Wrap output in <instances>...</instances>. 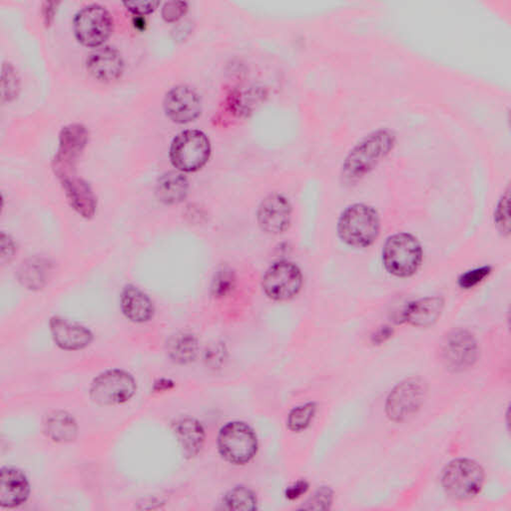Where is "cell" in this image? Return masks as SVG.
<instances>
[{
	"label": "cell",
	"mask_w": 511,
	"mask_h": 511,
	"mask_svg": "<svg viewBox=\"0 0 511 511\" xmlns=\"http://www.w3.org/2000/svg\"><path fill=\"white\" fill-rule=\"evenodd\" d=\"M396 144L397 134L388 127H381L364 136L343 162L340 168L343 183L353 186L361 182L394 151Z\"/></svg>",
	"instance_id": "1"
},
{
	"label": "cell",
	"mask_w": 511,
	"mask_h": 511,
	"mask_svg": "<svg viewBox=\"0 0 511 511\" xmlns=\"http://www.w3.org/2000/svg\"><path fill=\"white\" fill-rule=\"evenodd\" d=\"M381 221L379 212L364 203L348 206L338 219L340 242L354 249L370 248L379 239Z\"/></svg>",
	"instance_id": "2"
},
{
	"label": "cell",
	"mask_w": 511,
	"mask_h": 511,
	"mask_svg": "<svg viewBox=\"0 0 511 511\" xmlns=\"http://www.w3.org/2000/svg\"><path fill=\"white\" fill-rule=\"evenodd\" d=\"M381 260L389 274L402 279L411 278L422 267L423 246L419 239L410 233L390 235L383 244Z\"/></svg>",
	"instance_id": "3"
},
{
	"label": "cell",
	"mask_w": 511,
	"mask_h": 511,
	"mask_svg": "<svg viewBox=\"0 0 511 511\" xmlns=\"http://www.w3.org/2000/svg\"><path fill=\"white\" fill-rule=\"evenodd\" d=\"M212 155L208 136L200 130L178 133L170 145L169 159L179 172L195 173L205 167Z\"/></svg>",
	"instance_id": "4"
},
{
	"label": "cell",
	"mask_w": 511,
	"mask_h": 511,
	"mask_svg": "<svg viewBox=\"0 0 511 511\" xmlns=\"http://www.w3.org/2000/svg\"><path fill=\"white\" fill-rule=\"evenodd\" d=\"M483 483V468L470 458L455 459L442 473V489L449 498L457 500H468L479 496Z\"/></svg>",
	"instance_id": "5"
},
{
	"label": "cell",
	"mask_w": 511,
	"mask_h": 511,
	"mask_svg": "<svg viewBox=\"0 0 511 511\" xmlns=\"http://www.w3.org/2000/svg\"><path fill=\"white\" fill-rule=\"evenodd\" d=\"M304 275L296 263L289 260L272 262L261 279L263 293L271 301L289 302L300 294Z\"/></svg>",
	"instance_id": "6"
},
{
	"label": "cell",
	"mask_w": 511,
	"mask_h": 511,
	"mask_svg": "<svg viewBox=\"0 0 511 511\" xmlns=\"http://www.w3.org/2000/svg\"><path fill=\"white\" fill-rule=\"evenodd\" d=\"M218 449L228 463L244 465L257 455V436L250 425L243 422L228 423L219 431Z\"/></svg>",
	"instance_id": "7"
},
{
	"label": "cell",
	"mask_w": 511,
	"mask_h": 511,
	"mask_svg": "<svg viewBox=\"0 0 511 511\" xmlns=\"http://www.w3.org/2000/svg\"><path fill=\"white\" fill-rule=\"evenodd\" d=\"M440 356L447 370L463 373L478 362L480 347L471 331L463 328L451 330L442 339Z\"/></svg>",
	"instance_id": "8"
},
{
	"label": "cell",
	"mask_w": 511,
	"mask_h": 511,
	"mask_svg": "<svg viewBox=\"0 0 511 511\" xmlns=\"http://www.w3.org/2000/svg\"><path fill=\"white\" fill-rule=\"evenodd\" d=\"M113 17L105 7L90 4L76 13L73 31L76 39L83 46H104L113 32Z\"/></svg>",
	"instance_id": "9"
},
{
	"label": "cell",
	"mask_w": 511,
	"mask_h": 511,
	"mask_svg": "<svg viewBox=\"0 0 511 511\" xmlns=\"http://www.w3.org/2000/svg\"><path fill=\"white\" fill-rule=\"evenodd\" d=\"M428 395V385L421 378H408L398 383L386 403V414L391 422L410 421L421 410Z\"/></svg>",
	"instance_id": "10"
},
{
	"label": "cell",
	"mask_w": 511,
	"mask_h": 511,
	"mask_svg": "<svg viewBox=\"0 0 511 511\" xmlns=\"http://www.w3.org/2000/svg\"><path fill=\"white\" fill-rule=\"evenodd\" d=\"M138 385L132 374L123 370H108L98 374L90 387L93 403L104 406L123 405L134 397Z\"/></svg>",
	"instance_id": "11"
},
{
	"label": "cell",
	"mask_w": 511,
	"mask_h": 511,
	"mask_svg": "<svg viewBox=\"0 0 511 511\" xmlns=\"http://www.w3.org/2000/svg\"><path fill=\"white\" fill-rule=\"evenodd\" d=\"M88 128L80 123L66 125L59 133V147L53 161V169L58 179L75 174L78 163L88 143Z\"/></svg>",
	"instance_id": "12"
},
{
	"label": "cell",
	"mask_w": 511,
	"mask_h": 511,
	"mask_svg": "<svg viewBox=\"0 0 511 511\" xmlns=\"http://www.w3.org/2000/svg\"><path fill=\"white\" fill-rule=\"evenodd\" d=\"M293 213L292 203L285 195L271 193L259 203L256 221L264 234L280 236L291 228Z\"/></svg>",
	"instance_id": "13"
},
{
	"label": "cell",
	"mask_w": 511,
	"mask_h": 511,
	"mask_svg": "<svg viewBox=\"0 0 511 511\" xmlns=\"http://www.w3.org/2000/svg\"><path fill=\"white\" fill-rule=\"evenodd\" d=\"M166 116L174 123L188 124L202 113V100L198 92L188 85H177L164 97Z\"/></svg>",
	"instance_id": "14"
},
{
	"label": "cell",
	"mask_w": 511,
	"mask_h": 511,
	"mask_svg": "<svg viewBox=\"0 0 511 511\" xmlns=\"http://www.w3.org/2000/svg\"><path fill=\"white\" fill-rule=\"evenodd\" d=\"M51 337L55 345L64 351H81L90 346L92 331L80 323L54 316L49 321Z\"/></svg>",
	"instance_id": "15"
},
{
	"label": "cell",
	"mask_w": 511,
	"mask_h": 511,
	"mask_svg": "<svg viewBox=\"0 0 511 511\" xmlns=\"http://www.w3.org/2000/svg\"><path fill=\"white\" fill-rule=\"evenodd\" d=\"M87 67L96 80L110 83L121 79L124 61L121 51L113 46H105L96 48L89 54Z\"/></svg>",
	"instance_id": "16"
},
{
	"label": "cell",
	"mask_w": 511,
	"mask_h": 511,
	"mask_svg": "<svg viewBox=\"0 0 511 511\" xmlns=\"http://www.w3.org/2000/svg\"><path fill=\"white\" fill-rule=\"evenodd\" d=\"M59 181L72 209L85 219L95 217L97 200L88 182L75 174L59 179Z\"/></svg>",
	"instance_id": "17"
},
{
	"label": "cell",
	"mask_w": 511,
	"mask_h": 511,
	"mask_svg": "<svg viewBox=\"0 0 511 511\" xmlns=\"http://www.w3.org/2000/svg\"><path fill=\"white\" fill-rule=\"evenodd\" d=\"M30 495V484L28 476L13 466L2 468L0 478V507L14 508L27 501Z\"/></svg>",
	"instance_id": "18"
},
{
	"label": "cell",
	"mask_w": 511,
	"mask_h": 511,
	"mask_svg": "<svg viewBox=\"0 0 511 511\" xmlns=\"http://www.w3.org/2000/svg\"><path fill=\"white\" fill-rule=\"evenodd\" d=\"M444 308V297H425L406 305L402 317L408 325L413 327L430 328L440 320Z\"/></svg>",
	"instance_id": "19"
},
{
	"label": "cell",
	"mask_w": 511,
	"mask_h": 511,
	"mask_svg": "<svg viewBox=\"0 0 511 511\" xmlns=\"http://www.w3.org/2000/svg\"><path fill=\"white\" fill-rule=\"evenodd\" d=\"M121 306L126 319L135 323H148L155 316V306L150 297L134 285L123 288Z\"/></svg>",
	"instance_id": "20"
},
{
	"label": "cell",
	"mask_w": 511,
	"mask_h": 511,
	"mask_svg": "<svg viewBox=\"0 0 511 511\" xmlns=\"http://www.w3.org/2000/svg\"><path fill=\"white\" fill-rule=\"evenodd\" d=\"M173 431L185 457L193 458L201 453L206 433L199 421L189 416L182 417L173 423Z\"/></svg>",
	"instance_id": "21"
},
{
	"label": "cell",
	"mask_w": 511,
	"mask_h": 511,
	"mask_svg": "<svg viewBox=\"0 0 511 511\" xmlns=\"http://www.w3.org/2000/svg\"><path fill=\"white\" fill-rule=\"evenodd\" d=\"M188 179L182 172H168L162 174L156 182V198L166 206H175L184 202L189 194Z\"/></svg>",
	"instance_id": "22"
},
{
	"label": "cell",
	"mask_w": 511,
	"mask_h": 511,
	"mask_svg": "<svg viewBox=\"0 0 511 511\" xmlns=\"http://www.w3.org/2000/svg\"><path fill=\"white\" fill-rule=\"evenodd\" d=\"M46 436L57 444H71L79 436V424L74 417L65 411L48 413L44 420Z\"/></svg>",
	"instance_id": "23"
},
{
	"label": "cell",
	"mask_w": 511,
	"mask_h": 511,
	"mask_svg": "<svg viewBox=\"0 0 511 511\" xmlns=\"http://www.w3.org/2000/svg\"><path fill=\"white\" fill-rule=\"evenodd\" d=\"M51 272L53 265L47 259L31 257L21 264L17 277L25 289L40 291L47 285Z\"/></svg>",
	"instance_id": "24"
},
{
	"label": "cell",
	"mask_w": 511,
	"mask_h": 511,
	"mask_svg": "<svg viewBox=\"0 0 511 511\" xmlns=\"http://www.w3.org/2000/svg\"><path fill=\"white\" fill-rule=\"evenodd\" d=\"M200 350L199 339L191 331H179L169 339L167 354L177 364H189L198 356Z\"/></svg>",
	"instance_id": "25"
},
{
	"label": "cell",
	"mask_w": 511,
	"mask_h": 511,
	"mask_svg": "<svg viewBox=\"0 0 511 511\" xmlns=\"http://www.w3.org/2000/svg\"><path fill=\"white\" fill-rule=\"evenodd\" d=\"M223 501L230 510L254 511L258 506V499L255 493L242 485L230 490Z\"/></svg>",
	"instance_id": "26"
},
{
	"label": "cell",
	"mask_w": 511,
	"mask_h": 511,
	"mask_svg": "<svg viewBox=\"0 0 511 511\" xmlns=\"http://www.w3.org/2000/svg\"><path fill=\"white\" fill-rule=\"evenodd\" d=\"M236 285V272L229 266L221 267L212 279L211 295L216 299H224L234 292Z\"/></svg>",
	"instance_id": "27"
},
{
	"label": "cell",
	"mask_w": 511,
	"mask_h": 511,
	"mask_svg": "<svg viewBox=\"0 0 511 511\" xmlns=\"http://www.w3.org/2000/svg\"><path fill=\"white\" fill-rule=\"evenodd\" d=\"M316 413L317 405L313 402L294 407L288 415V429L295 432H301L308 429Z\"/></svg>",
	"instance_id": "28"
},
{
	"label": "cell",
	"mask_w": 511,
	"mask_h": 511,
	"mask_svg": "<svg viewBox=\"0 0 511 511\" xmlns=\"http://www.w3.org/2000/svg\"><path fill=\"white\" fill-rule=\"evenodd\" d=\"M21 91V78L19 72L11 63H4L2 73L3 102H12L19 96Z\"/></svg>",
	"instance_id": "29"
},
{
	"label": "cell",
	"mask_w": 511,
	"mask_h": 511,
	"mask_svg": "<svg viewBox=\"0 0 511 511\" xmlns=\"http://www.w3.org/2000/svg\"><path fill=\"white\" fill-rule=\"evenodd\" d=\"M493 221L498 231L504 237L510 236V189H507L501 195L495 213H493Z\"/></svg>",
	"instance_id": "30"
},
{
	"label": "cell",
	"mask_w": 511,
	"mask_h": 511,
	"mask_svg": "<svg viewBox=\"0 0 511 511\" xmlns=\"http://www.w3.org/2000/svg\"><path fill=\"white\" fill-rule=\"evenodd\" d=\"M227 356L228 350L226 345L222 342H216L206 348L205 352H204L203 360L207 367L217 370L225 364Z\"/></svg>",
	"instance_id": "31"
},
{
	"label": "cell",
	"mask_w": 511,
	"mask_h": 511,
	"mask_svg": "<svg viewBox=\"0 0 511 511\" xmlns=\"http://www.w3.org/2000/svg\"><path fill=\"white\" fill-rule=\"evenodd\" d=\"M331 502H333V491L327 487H322L306 500L302 508L308 510H327L331 507Z\"/></svg>",
	"instance_id": "32"
},
{
	"label": "cell",
	"mask_w": 511,
	"mask_h": 511,
	"mask_svg": "<svg viewBox=\"0 0 511 511\" xmlns=\"http://www.w3.org/2000/svg\"><path fill=\"white\" fill-rule=\"evenodd\" d=\"M490 266H483L464 272L458 278V286L462 289H472L478 286L491 274Z\"/></svg>",
	"instance_id": "33"
},
{
	"label": "cell",
	"mask_w": 511,
	"mask_h": 511,
	"mask_svg": "<svg viewBox=\"0 0 511 511\" xmlns=\"http://www.w3.org/2000/svg\"><path fill=\"white\" fill-rule=\"evenodd\" d=\"M188 10V4L185 2H168L162 6V19L168 23H174L180 21Z\"/></svg>",
	"instance_id": "34"
},
{
	"label": "cell",
	"mask_w": 511,
	"mask_h": 511,
	"mask_svg": "<svg viewBox=\"0 0 511 511\" xmlns=\"http://www.w3.org/2000/svg\"><path fill=\"white\" fill-rule=\"evenodd\" d=\"M128 12L135 16L143 17L155 13L160 5V2H126L123 3Z\"/></svg>",
	"instance_id": "35"
},
{
	"label": "cell",
	"mask_w": 511,
	"mask_h": 511,
	"mask_svg": "<svg viewBox=\"0 0 511 511\" xmlns=\"http://www.w3.org/2000/svg\"><path fill=\"white\" fill-rule=\"evenodd\" d=\"M309 490V483L306 481L295 482L286 490V498L289 500L300 498Z\"/></svg>",
	"instance_id": "36"
},
{
	"label": "cell",
	"mask_w": 511,
	"mask_h": 511,
	"mask_svg": "<svg viewBox=\"0 0 511 511\" xmlns=\"http://www.w3.org/2000/svg\"><path fill=\"white\" fill-rule=\"evenodd\" d=\"M15 253V245L12 237L2 233V257L3 260H11Z\"/></svg>",
	"instance_id": "37"
},
{
	"label": "cell",
	"mask_w": 511,
	"mask_h": 511,
	"mask_svg": "<svg viewBox=\"0 0 511 511\" xmlns=\"http://www.w3.org/2000/svg\"><path fill=\"white\" fill-rule=\"evenodd\" d=\"M394 330L390 329V327H381L380 330L376 331L372 337V342L374 345H381L382 343L387 342V340L393 336Z\"/></svg>",
	"instance_id": "38"
},
{
	"label": "cell",
	"mask_w": 511,
	"mask_h": 511,
	"mask_svg": "<svg viewBox=\"0 0 511 511\" xmlns=\"http://www.w3.org/2000/svg\"><path fill=\"white\" fill-rule=\"evenodd\" d=\"M56 3H45L42 6V15H44V20L46 27H50L51 23L54 21L55 8L57 7Z\"/></svg>",
	"instance_id": "39"
},
{
	"label": "cell",
	"mask_w": 511,
	"mask_h": 511,
	"mask_svg": "<svg viewBox=\"0 0 511 511\" xmlns=\"http://www.w3.org/2000/svg\"><path fill=\"white\" fill-rule=\"evenodd\" d=\"M174 381L170 379H159L155 382V386H153V390L156 391V393H163V391H167L172 390L174 388Z\"/></svg>",
	"instance_id": "40"
}]
</instances>
